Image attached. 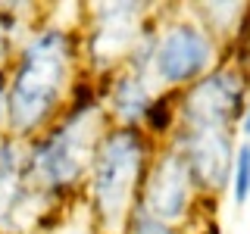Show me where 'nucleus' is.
Returning a JSON list of instances; mask_svg holds the SVG:
<instances>
[{
    "mask_svg": "<svg viewBox=\"0 0 250 234\" xmlns=\"http://www.w3.org/2000/svg\"><path fill=\"white\" fill-rule=\"evenodd\" d=\"M150 103H153L150 81L135 75V72H128V69H125L113 81V88H109V113L119 122V128H138V125L144 122Z\"/></svg>",
    "mask_w": 250,
    "mask_h": 234,
    "instance_id": "nucleus-10",
    "label": "nucleus"
},
{
    "mask_svg": "<svg viewBox=\"0 0 250 234\" xmlns=\"http://www.w3.org/2000/svg\"><path fill=\"white\" fill-rule=\"evenodd\" d=\"M178 119V113L172 109V97L166 94V97H156L150 109H147V116H144V122H147V128L153 131V135H166V131L175 125Z\"/></svg>",
    "mask_w": 250,
    "mask_h": 234,
    "instance_id": "nucleus-12",
    "label": "nucleus"
},
{
    "mask_svg": "<svg viewBox=\"0 0 250 234\" xmlns=\"http://www.w3.org/2000/svg\"><path fill=\"white\" fill-rule=\"evenodd\" d=\"M6 119V97H3V91H0V122Z\"/></svg>",
    "mask_w": 250,
    "mask_h": 234,
    "instance_id": "nucleus-16",
    "label": "nucleus"
},
{
    "mask_svg": "<svg viewBox=\"0 0 250 234\" xmlns=\"http://www.w3.org/2000/svg\"><path fill=\"white\" fill-rule=\"evenodd\" d=\"M31 200H41L25 184V150L19 137L0 140V231H19V215Z\"/></svg>",
    "mask_w": 250,
    "mask_h": 234,
    "instance_id": "nucleus-9",
    "label": "nucleus"
},
{
    "mask_svg": "<svg viewBox=\"0 0 250 234\" xmlns=\"http://www.w3.org/2000/svg\"><path fill=\"white\" fill-rule=\"evenodd\" d=\"M231 200L234 206H244L250 200V140H241L234 147L231 162Z\"/></svg>",
    "mask_w": 250,
    "mask_h": 234,
    "instance_id": "nucleus-11",
    "label": "nucleus"
},
{
    "mask_svg": "<svg viewBox=\"0 0 250 234\" xmlns=\"http://www.w3.org/2000/svg\"><path fill=\"white\" fill-rule=\"evenodd\" d=\"M247 81L238 66H216L185 91L178 103L182 128H229L244 116Z\"/></svg>",
    "mask_w": 250,
    "mask_h": 234,
    "instance_id": "nucleus-4",
    "label": "nucleus"
},
{
    "mask_svg": "<svg viewBox=\"0 0 250 234\" xmlns=\"http://www.w3.org/2000/svg\"><path fill=\"white\" fill-rule=\"evenodd\" d=\"M125 228H128V234H178L175 228H172V225H163V222H156V218H150L147 213H141L138 206H135V213L128 215Z\"/></svg>",
    "mask_w": 250,
    "mask_h": 234,
    "instance_id": "nucleus-13",
    "label": "nucleus"
},
{
    "mask_svg": "<svg viewBox=\"0 0 250 234\" xmlns=\"http://www.w3.org/2000/svg\"><path fill=\"white\" fill-rule=\"evenodd\" d=\"M19 19H16L13 10H6V6H0V57H6V50H10V44L19 38Z\"/></svg>",
    "mask_w": 250,
    "mask_h": 234,
    "instance_id": "nucleus-14",
    "label": "nucleus"
},
{
    "mask_svg": "<svg viewBox=\"0 0 250 234\" xmlns=\"http://www.w3.org/2000/svg\"><path fill=\"white\" fill-rule=\"evenodd\" d=\"M213 59H216V44L207 28L197 22H172L156 38L150 72L160 84L178 88V84H191L203 78L213 66Z\"/></svg>",
    "mask_w": 250,
    "mask_h": 234,
    "instance_id": "nucleus-5",
    "label": "nucleus"
},
{
    "mask_svg": "<svg viewBox=\"0 0 250 234\" xmlns=\"http://www.w3.org/2000/svg\"><path fill=\"white\" fill-rule=\"evenodd\" d=\"M172 150L185 159L197 191L219 194L229 187L234 162V140L229 128H182Z\"/></svg>",
    "mask_w": 250,
    "mask_h": 234,
    "instance_id": "nucleus-7",
    "label": "nucleus"
},
{
    "mask_svg": "<svg viewBox=\"0 0 250 234\" xmlns=\"http://www.w3.org/2000/svg\"><path fill=\"white\" fill-rule=\"evenodd\" d=\"M241 135L250 140V100H247V106H244V116H241Z\"/></svg>",
    "mask_w": 250,
    "mask_h": 234,
    "instance_id": "nucleus-15",
    "label": "nucleus"
},
{
    "mask_svg": "<svg viewBox=\"0 0 250 234\" xmlns=\"http://www.w3.org/2000/svg\"><path fill=\"white\" fill-rule=\"evenodd\" d=\"M144 3H100L88 31V59L97 72H109L116 62L128 59L131 47L144 31Z\"/></svg>",
    "mask_w": 250,
    "mask_h": 234,
    "instance_id": "nucleus-8",
    "label": "nucleus"
},
{
    "mask_svg": "<svg viewBox=\"0 0 250 234\" xmlns=\"http://www.w3.org/2000/svg\"><path fill=\"white\" fill-rule=\"evenodd\" d=\"M147 172V144L138 128H109L97 140L91 159V200L94 215L109 234L122 231L135 213V194Z\"/></svg>",
    "mask_w": 250,
    "mask_h": 234,
    "instance_id": "nucleus-3",
    "label": "nucleus"
},
{
    "mask_svg": "<svg viewBox=\"0 0 250 234\" xmlns=\"http://www.w3.org/2000/svg\"><path fill=\"white\" fill-rule=\"evenodd\" d=\"M104 137V109L94 103L72 106L60 125H53L44 137H38L25 153V184L44 203L69 191L84 172H91V159L97 140Z\"/></svg>",
    "mask_w": 250,
    "mask_h": 234,
    "instance_id": "nucleus-2",
    "label": "nucleus"
},
{
    "mask_svg": "<svg viewBox=\"0 0 250 234\" xmlns=\"http://www.w3.org/2000/svg\"><path fill=\"white\" fill-rule=\"evenodd\" d=\"M191 200H194L191 172H188L182 156L169 147L144 172L138 209L147 213L150 218H156V222H163V225H175V222H185L188 218Z\"/></svg>",
    "mask_w": 250,
    "mask_h": 234,
    "instance_id": "nucleus-6",
    "label": "nucleus"
},
{
    "mask_svg": "<svg viewBox=\"0 0 250 234\" xmlns=\"http://www.w3.org/2000/svg\"><path fill=\"white\" fill-rule=\"evenodd\" d=\"M72 38L62 28H44L28 38L6 91V125L13 137L35 135L60 109L72 75Z\"/></svg>",
    "mask_w": 250,
    "mask_h": 234,
    "instance_id": "nucleus-1",
    "label": "nucleus"
}]
</instances>
